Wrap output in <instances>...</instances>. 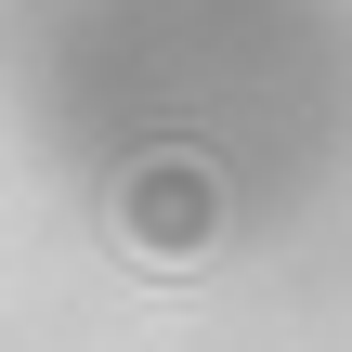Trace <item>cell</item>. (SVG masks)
Instances as JSON below:
<instances>
[{
    "label": "cell",
    "mask_w": 352,
    "mask_h": 352,
    "mask_svg": "<svg viewBox=\"0 0 352 352\" xmlns=\"http://www.w3.org/2000/svg\"><path fill=\"white\" fill-rule=\"evenodd\" d=\"M209 222H222L209 157H144V170L118 183V209H104V235H118L131 261H157V274H183V261L209 248Z\"/></svg>",
    "instance_id": "cell-1"
}]
</instances>
